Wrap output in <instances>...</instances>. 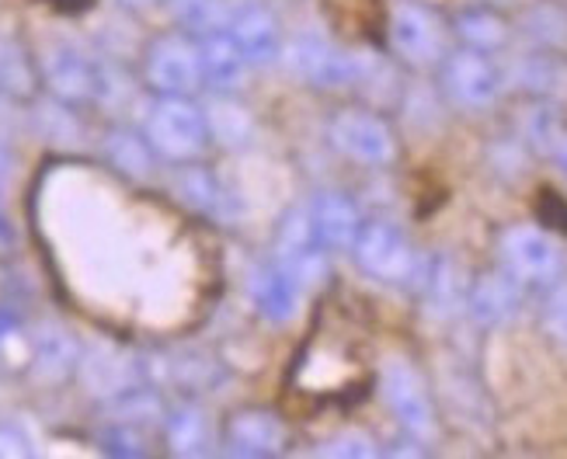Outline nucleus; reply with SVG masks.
I'll return each mask as SVG.
<instances>
[{
  "label": "nucleus",
  "instance_id": "obj_23",
  "mask_svg": "<svg viewBox=\"0 0 567 459\" xmlns=\"http://www.w3.org/2000/svg\"><path fill=\"white\" fill-rule=\"evenodd\" d=\"M209 118V136H219L224 143H244L251 136V118L240 105L234 102H219L206 112Z\"/></svg>",
  "mask_w": 567,
  "mask_h": 459
},
{
  "label": "nucleus",
  "instance_id": "obj_21",
  "mask_svg": "<svg viewBox=\"0 0 567 459\" xmlns=\"http://www.w3.org/2000/svg\"><path fill=\"white\" fill-rule=\"evenodd\" d=\"M171 11H175V18L195 35L227 29V14H230L224 0H171Z\"/></svg>",
  "mask_w": 567,
  "mask_h": 459
},
{
  "label": "nucleus",
  "instance_id": "obj_31",
  "mask_svg": "<svg viewBox=\"0 0 567 459\" xmlns=\"http://www.w3.org/2000/svg\"><path fill=\"white\" fill-rule=\"evenodd\" d=\"M8 171H11V157H8V150L0 147V185L8 181Z\"/></svg>",
  "mask_w": 567,
  "mask_h": 459
},
{
  "label": "nucleus",
  "instance_id": "obj_22",
  "mask_svg": "<svg viewBox=\"0 0 567 459\" xmlns=\"http://www.w3.org/2000/svg\"><path fill=\"white\" fill-rule=\"evenodd\" d=\"M32 87H35V74L24 53L18 50V42L0 39V91L24 98V94H32Z\"/></svg>",
  "mask_w": 567,
  "mask_h": 459
},
{
  "label": "nucleus",
  "instance_id": "obj_24",
  "mask_svg": "<svg viewBox=\"0 0 567 459\" xmlns=\"http://www.w3.org/2000/svg\"><path fill=\"white\" fill-rule=\"evenodd\" d=\"M539 321H544V331L550 334V342H557L560 348H567V282L557 279L554 285H547L544 296V310H539Z\"/></svg>",
  "mask_w": 567,
  "mask_h": 459
},
{
  "label": "nucleus",
  "instance_id": "obj_5",
  "mask_svg": "<svg viewBox=\"0 0 567 459\" xmlns=\"http://www.w3.org/2000/svg\"><path fill=\"white\" fill-rule=\"evenodd\" d=\"M446 25L422 0H398L390 11V45L408 66H435L446 60Z\"/></svg>",
  "mask_w": 567,
  "mask_h": 459
},
{
  "label": "nucleus",
  "instance_id": "obj_19",
  "mask_svg": "<svg viewBox=\"0 0 567 459\" xmlns=\"http://www.w3.org/2000/svg\"><path fill=\"white\" fill-rule=\"evenodd\" d=\"M456 35L463 45L481 53H495L498 45L508 42V25L495 11H463L456 18Z\"/></svg>",
  "mask_w": 567,
  "mask_h": 459
},
{
  "label": "nucleus",
  "instance_id": "obj_3",
  "mask_svg": "<svg viewBox=\"0 0 567 459\" xmlns=\"http://www.w3.org/2000/svg\"><path fill=\"white\" fill-rule=\"evenodd\" d=\"M331 143L359 167H390L398 160V136L383 115L369 108H341L331 115Z\"/></svg>",
  "mask_w": 567,
  "mask_h": 459
},
{
  "label": "nucleus",
  "instance_id": "obj_14",
  "mask_svg": "<svg viewBox=\"0 0 567 459\" xmlns=\"http://www.w3.org/2000/svg\"><path fill=\"white\" fill-rule=\"evenodd\" d=\"M519 282H515L505 269L502 272H487L481 275L471 293H466V306H471V317L481 324V327H502L515 317V310H519Z\"/></svg>",
  "mask_w": 567,
  "mask_h": 459
},
{
  "label": "nucleus",
  "instance_id": "obj_16",
  "mask_svg": "<svg viewBox=\"0 0 567 459\" xmlns=\"http://www.w3.org/2000/svg\"><path fill=\"white\" fill-rule=\"evenodd\" d=\"M300 279H296L286 264H265L251 279V300L261 317L286 324L296 310H300Z\"/></svg>",
  "mask_w": 567,
  "mask_h": 459
},
{
  "label": "nucleus",
  "instance_id": "obj_1",
  "mask_svg": "<svg viewBox=\"0 0 567 459\" xmlns=\"http://www.w3.org/2000/svg\"><path fill=\"white\" fill-rule=\"evenodd\" d=\"M143 136L161 160L192 164V160L203 157L206 143H209V118L199 105H192L188 98L164 94V98L146 112Z\"/></svg>",
  "mask_w": 567,
  "mask_h": 459
},
{
  "label": "nucleus",
  "instance_id": "obj_2",
  "mask_svg": "<svg viewBox=\"0 0 567 459\" xmlns=\"http://www.w3.org/2000/svg\"><path fill=\"white\" fill-rule=\"evenodd\" d=\"M498 261L519 285H536V289L554 285L564 272V254L557 248V240L547 230L529 227V223L508 227L502 233Z\"/></svg>",
  "mask_w": 567,
  "mask_h": 459
},
{
  "label": "nucleus",
  "instance_id": "obj_32",
  "mask_svg": "<svg viewBox=\"0 0 567 459\" xmlns=\"http://www.w3.org/2000/svg\"><path fill=\"white\" fill-rule=\"evenodd\" d=\"M130 4H151V0H130Z\"/></svg>",
  "mask_w": 567,
  "mask_h": 459
},
{
  "label": "nucleus",
  "instance_id": "obj_18",
  "mask_svg": "<svg viewBox=\"0 0 567 459\" xmlns=\"http://www.w3.org/2000/svg\"><path fill=\"white\" fill-rule=\"evenodd\" d=\"M164 439L175 456H203L209 449V421L199 407H178L164 425Z\"/></svg>",
  "mask_w": 567,
  "mask_h": 459
},
{
  "label": "nucleus",
  "instance_id": "obj_17",
  "mask_svg": "<svg viewBox=\"0 0 567 459\" xmlns=\"http://www.w3.org/2000/svg\"><path fill=\"white\" fill-rule=\"evenodd\" d=\"M78 345H73V337L63 331V327H42L35 331L32 337V369L42 373V379H63L73 366H78Z\"/></svg>",
  "mask_w": 567,
  "mask_h": 459
},
{
  "label": "nucleus",
  "instance_id": "obj_15",
  "mask_svg": "<svg viewBox=\"0 0 567 459\" xmlns=\"http://www.w3.org/2000/svg\"><path fill=\"white\" fill-rule=\"evenodd\" d=\"M199 63H203V84L216 87V91H234L248 77V60L237 50V42L230 39L227 29H216L199 35Z\"/></svg>",
  "mask_w": 567,
  "mask_h": 459
},
{
  "label": "nucleus",
  "instance_id": "obj_10",
  "mask_svg": "<svg viewBox=\"0 0 567 459\" xmlns=\"http://www.w3.org/2000/svg\"><path fill=\"white\" fill-rule=\"evenodd\" d=\"M42 81L63 105H84L102 94V74L78 45H53L42 56Z\"/></svg>",
  "mask_w": 567,
  "mask_h": 459
},
{
  "label": "nucleus",
  "instance_id": "obj_7",
  "mask_svg": "<svg viewBox=\"0 0 567 459\" xmlns=\"http://www.w3.org/2000/svg\"><path fill=\"white\" fill-rule=\"evenodd\" d=\"M355 261L359 269L377 279V282H408L417 272V254L411 248V240L404 237L401 227H393L386 220H373V223H362L359 237H355Z\"/></svg>",
  "mask_w": 567,
  "mask_h": 459
},
{
  "label": "nucleus",
  "instance_id": "obj_9",
  "mask_svg": "<svg viewBox=\"0 0 567 459\" xmlns=\"http://www.w3.org/2000/svg\"><path fill=\"white\" fill-rule=\"evenodd\" d=\"M143 77L157 94H175V98H188V94L203 84V63H199V45L188 42L185 35H164L157 39L143 60Z\"/></svg>",
  "mask_w": 567,
  "mask_h": 459
},
{
  "label": "nucleus",
  "instance_id": "obj_8",
  "mask_svg": "<svg viewBox=\"0 0 567 459\" xmlns=\"http://www.w3.org/2000/svg\"><path fill=\"white\" fill-rule=\"evenodd\" d=\"M282 53L289 60L292 77H300L313 87H331V91L352 87L362 77V63L352 53H344V50H338V45H331L328 39L310 35V32L286 42Z\"/></svg>",
  "mask_w": 567,
  "mask_h": 459
},
{
  "label": "nucleus",
  "instance_id": "obj_20",
  "mask_svg": "<svg viewBox=\"0 0 567 459\" xmlns=\"http://www.w3.org/2000/svg\"><path fill=\"white\" fill-rule=\"evenodd\" d=\"M182 196L199 209V212H209V216H230V196L227 188L219 185L209 171L203 167H195L182 178Z\"/></svg>",
  "mask_w": 567,
  "mask_h": 459
},
{
  "label": "nucleus",
  "instance_id": "obj_30",
  "mask_svg": "<svg viewBox=\"0 0 567 459\" xmlns=\"http://www.w3.org/2000/svg\"><path fill=\"white\" fill-rule=\"evenodd\" d=\"M550 157H554V164H557V171L567 178V129L560 133V139L554 143V150H550Z\"/></svg>",
  "mask_w": 567,
  "mask_h": 459
},
{
  "label": "nucleus",
  "instance_id": "obj_28",
  "mask_svg": "<svg viewBox=\"0 0 567 459\" xmlns=\"http://www.w3.org/2000/svg\"><path fill=\"white\" fill-rule=\"evenodd\" d=\"M32 452L29 435L11 421H0V459H29Z\"/></svg>",
  "mask_w": 567,
  "mask_h": 459
},
{
  "label": "nucleus",
  "instance_id": "obj_13",
  "mask_svg": "<svg viewBox=\"0 0 567 459\" xmlns=\"http://www.w3.org/2000/svg\"><path fill=\"white\" fill-rule=\"evenodd\" d=\"M286 446V428L272 410H237L227 421V449L234 456L265 459L279 456Z\"/></svg>",
  "mask_w": 567,
  "mask_h": 459
},
{
  "label": "nucleus",
  "instance_id": "obj_6",
  "mask_svg": "<svg viewBox=\"0 0 567 459\" xmlns=\"http://www.w3.org/2000/svg\"><path fill=\"white\" fill-rule=\"evenodd\" d=\"M442 94L463 112H487L502 94V70L491 53L460 45L442 60Z\"/></svg>",
  "mask_w": 567,
  "mask_h": 459
},
{
  "label": "nucleus",
  "instance_id": "obj_12",
  "mask_svg": "<svg viewBox=\"0 0 567 459\" xmlns=\"http://www.w3.org/2000/svg\"><path fill=\"white\" fill-rule=\"evenodd\" d=\"M307 223L320 251H352L362 230L355 202L341 191H317L307 209Z\"/></svg>",
  "mask_w": 567,
  "mask_h": 459
},
{
  "label": "nucleus",
  "instance_id": "obj_25",
  "mask_svg": "<svg viewBox=\"0 0 567 459\" xmlns=\"http://www.w3.org/2000/svg\"><path fill=\"white\" fill-rule=\"evenodd\" d=\"M560 123H557V115L547 108V105H533L529 112H526V139L533 143V147H539V150H554V143L560 139Z\"/></svg>",
  "mask_w": 567,
  "mask_h": 459
},
{
  "label": "nucleus",
  "instance_id": "obj_26",
  "mask_svg": "<svg viewBox=\"0 0 567 459\" xmlns=\"http://www.w3.org/2000/svg\"><path fill=\"white\" fill-rule=\"evenodd\" d=\"M317 452H320V456H334V459H373L380 449H377V442L369 439V435H362V431H341L338 439L324 442Z\"/></svg>",
  "mask_w": 567,
  "mask_h": 459
},
{
  "label": "nucleus",
  "instance_id": "obj_29",
  "mask_svg": "<svg viewBox=\"0 0 567 459\" xmlns=\"http://www.w3.org/2000/svg\"><path fill=\"white\" fill-rule=\"evenodd\" d=\"M11 345H21V327L11 313L0 310V352H8Z\"/></svg>",
  "mask_w": 567,
  "mask_h": 459
},
{
  "label": "nucleus",
  "instance_id": "obj_11",
  "mask_svg": "<svg viewBox=\"0 0 567 459\" xmlns=\"http://www.w3.org/2000/svg\"><path fill=\"white\" fill-rule=\"evenodd\" d=\"M227 32H230V39L237 42V50L244 53V60H248L251 66L272 63L286 50L279 21L272 18V11H265L261 4H255V0H244V4L230 8Z\"/></svg>",
  "mask_w": 567,
  "mask_h": 459
},
{
  "label": "nucleus",
  "instance_id": "obj_27",
  "mask_svg": "<svg viewBox=\"0 0 567 459\" xmlns=\"http://www.w3.org/2000/svg\"><path fill=\"white\" fill-rule=\"evenodd\" d=\"M112 154H115V160L126 167V171H133V175H143L146 171V164H151V143H146V136H143V143L140 139H133V136H115L112 139Z\"/></svg>",
  "mask_w": 567,
  "mask_h": 459
},
{
  "label": "nucleus",
  "instance_id": "obj_4",
  "mask_svg": "<svg viewBox=\"0 0 567 459\" xmlns=\"http://www.w3.org/2000/svg\"><path fill=\"white\" fill-rule=\"evenodd\" d=\"M380 390L390 407V415L398 418L404 435L411 439H432L435 431V404L422 379L408 358H386L380 369Z\"/></svg>",
  "mask_w": 567,
  "mask_h": 459
}]
</instances>
